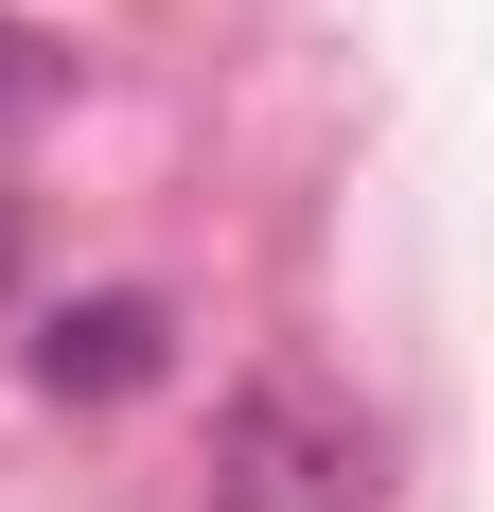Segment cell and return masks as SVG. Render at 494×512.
I'll return each instance as SVG.
<instances>
[{
  "label": "cell",
  "instance_id": "7a4b0ae2",
  "mask_svg": "<svg viewBox=\"0 0 494 512\" xmlns=\"http://www.w3.org/2000/svg\"><path fill=\"white\" fill-rule=\"evenodd\" d=\"M159 371H177V318H159L142 283L36 318V389H53V407H124V389H159Z\"/></svg>",
  "mask_w": 494,
  "mask_h": 512
},
{
  "label": "cell",
  "instance_id": "6da1fadb",
  "mask_svg": "<svg viewBox=\"0 0 494 512\" xmlns=\"http://www.w3.org/2000/svg\"><path fill=\"white\" fill-rule=\"evenodd\" d=\"M212 512H389V424L300 371H247L212 407Z\"/></svg>",
  "mask_w": 494,
  "mask_h": 512
},
{
  "label": "cell",
  "instance_id": "3957f363",
  "mask_svg": "<svg viewBox=\"0 0 494 512\" xmlns=\"http://www.w3.org/2000/svg\"><path fill=\"white\" fill-rule=\"evenodd\" d=\"M53 89H71V53H53V36H36V18H0V124H36V106H53Z\"/></svg>",
  "mask_w": 494,
  "mask_h": 512
},
{
  "label": "cell",
  "instance_id": "277c9868",
  "mask_svg": "<svg viewBox=\"0 0 494 512\" xmlns=\"http://www.w3.org/2000/svg\"><path fill=\"white\" fill-rule=\"evenodd\" d=\"M0 283H18V212H0Z\"/></svg>",
  "mask_w": 494,
  "mask_h": 512
}]
</instances>
